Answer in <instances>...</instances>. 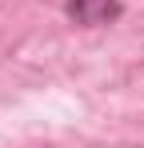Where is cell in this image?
Segmentation results:
<instances>
[{"instance_id":"obj_1","label":"cell","mask_w":144,"mask_h":148,"mask_svg":"<svg viewBox=\"0 0 144 148\" xmlns=\"http://www.w3.org/2000/svg\"><path fill=\"white\" fill-rule=\"evenodd\" d=\"M64 16L76 28H108L124 16V0H64Z\"/></svg>"}]
</instances>
